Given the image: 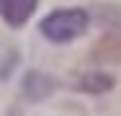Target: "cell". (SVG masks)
<instances>
[{
	"mask_svg": "<svg viewBox=\"0 0 121 116\" xmlns=\"http://www.w3.org/2000/svg\"><path fill=\"white\" fill-rule=\"evenodd\" d=\"M88 28V13L82 8H67V10H54L41 21V34L54 44H65L77 39Z\"/></svg>",
	"mask_w": 121,
	"mask_h": 116,
	"instance_id": "1",
	"label": "cell"
},
{
	"mask_svg": "<svg viewBox=\"0 0 121 116\" xmlns=\"http://www.w3.org/2000/svg\"><path fill=\"white\" fill-rule=\"evenodd\" d=\"M36 3L39 0H0V16L8 21V26L18 28L31 18V13L36 10Z\"/></svg>",
	"mask_w": 121,
	"mask_h": 116,
	"instance_id": "2",
	"label": "cell"
},
{
	"mask_svg": "<svg viewBox=\"0 0 121 116\" xmlns=\"http://www.w3.org/2000/svg\"><path fill=\"white\" fill-rule=\"evenodd\" d=\"M111 88H113V77L106 72H90L80 80V90H88V93H106Z\"/></svg>",
	"mask_w": 121,
	"mask_h": 116,
	"instance_id": "3",
	"label": "cell"
},
{
	"mask_svg": "<svg viewBox=\"0 0 121 116\" xmlns=\"http://www.w3.org/2000/svg\"><path fill=\"white\" fill-rule=\"evenodd\" d=\"M93 57L100 59V62H121V39H113V36L103 39L95 46V54Z\"/></svg>",
	"mask_w": 121,
	"mask_h": 116,
	"instance_id": "4",
	"label": "cell"
},
{
	"mask_svg": "<svg viewBox=\"0 0 121 116\" xmlns=\"http://www.w3.org/2000/svg\"><path fill=\"white\" fill-rule=\"evenodd\" d=\"M49 93H52V80L44 77V75H39V72H31L28 80H26V95L39 101V98H44Z\"/></svg>",
	"mask_w": 121,
	"mask_h": 116,
	"instance_id": "5",
	"label": "cell"
}]
</instances>
